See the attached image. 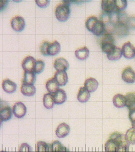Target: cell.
<instances>
[{"label":"cell","mask_w":135,"mask_h":152,"mask_svg":"<svg viewBox=\"0 0 135 152\" xmlns=\"http://www.w3.org/2000/svg\"><path fill=\"white\" fill-rule=\"evenodd\" d=\"M86 26L89 31L96 36L103 35L105 31L103 23L95 16H91L87 19Z\"/></svg>","instance_id":"1"},{"label":"cell","mask_w":135,"mask_h":152,"mask_svg":"<svg viewBox=\"0 0 135 152\" xmlns=\"http://www.w3.org/2000/svg\"><path fill=\"white\" fill-rule=\"evenodd\" d=\"M70 13V7L69 4L68 3L60 4L56 8V17L61 22H65L68 20L69 18Z\"/></svg>","instance_id":"2"},{"label":"cell","mask_w":135,"mask_h":152,"mask_svg":"<svg viewBox=\"0 0 135 152\" xmlns=\"http://www.w3.org/2000/svg\"><path fill=\"white\" fill-rule=\"evenodd\" d=\"M115 47L116 46L114 45V38L112 35L108 33L104 34L101 41L102 51L108 54L110 53Z\"/></svg>","instance_id":"3"},{"label":"cell","mask_w":135,"mask_h":152,"mask_svg":"<svg viewBox=\"0 0 135 152\" xmlns=\"http://www.w3.org/2000/svg\"><path fill=\"white\" fill-rule=\"evenodd\" d=\"M121 51L123 56L127 59H133L135 57V47L130 42L123 44Z\"/></svg>","instance_id":"4"},{"label":"cell","mask_w":135,"mask_h":152,"mask_svg":"<svg viewBox=\"0 0 135 152\" xmlns=\"http://www.w3.org/2000/svg\"><path fill=\"white\" fill-rule=\"evenodd\" d=\"M13 113L17 118H22L26 115L27 109L26 106L20 102H16L13 106Z\"/></svg>","instance_id":"5"},{"label":"cell","mask_w":135,"mask_h":152,"mask_svg":"<svg viewBox=\"0 0 135 152\" xmlns=\"http://www.w3.org/2000/svg\"><path fill=\"white\" fill-rule=\"evenodd\" d=\"M121 78L126 83L132 84L135 82V72L130 66L126 67L123 71Z\"/></svg>","instance_id":"6"},{"label":"cell","mask_w":135,"mask_h":152,"mask_svg":"<svg viewBox=\"0 0 135 152\" xmlns=\"http://www.w3.org/2000/svg\"><path fill=\"white\" fill-rule=\"evenodd\" d=\"M11 26L14 31H22L25 26L24 18L19 16L13 18L11 21Z\"/></svg>","instance_id":"7"},{"label":"cell","mask_w":135,"mask_h":152,"mask_svg":"<svg viewBox=\"0 0 135 152\" xmlns=\"http://www.w3.org/2000/svg\"><path fill=\"white\" fill-rule=\"evenodd\" d=\"M36 62V61L34 57L31 56H29L25 57L23 59V61L22 62L21 66L24 71L34 72Z\"/></svg>","instance_id":"8"},{"label":"cell","mask_w":135,"mask_h":152,"mask_svg":"<svg viewBox=\"0 0 135 152\" xmlns=\"http://www.w3.org/2000/svg\"><path fill=\"white\" fill-rule=\"evenodd\" d=\"M101 7L104 12L108 14H112L118 10L116 9L115 0H103L101 3Z\"/></svg>","instance_id":"9"},{"label":"cell","mask_w":135,"mask_h":152,"mask_svg":"<svg viewBox=\"0 0 135 152\" xmlns=\"http://www.w3.org/2000/svg\"><path fill=\"white\" fill-rule=\"evenodd\" d=\"M110 139L114 140L120 146H123V147L128 148L130 146V143L126 140V135L124 134H121L118 132H114L110 135Z\"/></svg>","instance_id":"10"},{"label":"cell","mask_w":135,"mask_h":152,"mask_svg":"<svg viewBox=\"0 0 135 152\" xmlns=\"http://www.w3.org/2000/svg\"><path fill=\"white\" fill-rule=\"evenodd\" d=\"M70 127L65 123H61L56 130V134L58 138H64L69 134Z\"/></svg>","instance_id":"11"},{"label":"cell","mask_w":135,"mask_h":152,"mask_svg":"<svg viewBox=\"0 0 135 152\" xmlns=\"http://www.w3.org/2000/svg\"><path fill=\"white\" fill-rule=\"evenodd\" d=\"M54 67L57 71H66L69 67V63L65 59L60 57L54 61Z\"/></svg>","instance_id":"12"},{"label":"cell","mask_w":135,"mask_h":152,"mask_svg":"<svg viewBox=\"0 0 135 152\" xmlns=\"http://www.w3.org/2000/svg\"><path fill=\"white\" fill-rule=\"evenodd\" d=\"M12 109L9 106L7 105H4L1 104V111H0V114H1V123L3 121H8L12 117Z\"/></svg>","instance_id":"13"},{"label":"cell","mask_w":135,"mask_h":152,"mask_svg":"<svg viewBox=\"0 0 135 152\" xmlns=\"http://www.w3.org/2000/svg\"><path fill=\"white\" fill-rule=\"evenodd\" d=\"M2 86L4 91L8 94L14 93L17 89L16 84L8 79L3 80Z\"/></svg>","instance_id":"14"},{"label":"cell","mask_w":135,"mask_h":152,"mask_svg":"<svg viewBox=\"0 0 135 152\" xmlns=\"http://www.w3.org/2000/svg\"><path fill=\"white\" fill-rule=\"evenodd\" d=\"M54 78L61 86H65L68 83V76L65 71H57L54 74Z\"/></svg>","instance_id":"15"},{"label":"cell","mask_w":135,"mask_h":152,"mask_svg":"<svg viewBox=\"0 0 135 152\" xmlns=\"http://www.w3.org/2000/svg\"><path fill=\"white\" fill-rule=\"evenodd\" d=\"M54 97V101L55 104H61L65 102L67 99V95L66 92L62 89H59L54 94H52Z\"/></svg>","instance_id":"16"},{"label":"cell","mask_w":135,"mask_h":152,"mask_svg":"<svg viewBox=\"0 0 135 152\" xmlns=\"http://www.w3.org/2000/svg\"><path fill=\"white\" fill-rule=\"evenodd\" d=\"M36 79V73L34 72H24V76L22 81V84L33 85Z\"/></svg>","instance_id":"17"},{"label":"cell","mask_w":135,"mask_h":152,"mask_svg":"<svg viewBox=\"0 0 135 152\" xmlns=\"http://www.w3.org/2000/svg\"><path fill=\"white\" fill-rule=\"evenodd\" d=\"M113 104L117 108H123L126 106V96L121 94L114 95L113 98Z\"/></svg>","instance_id":"18"},{"label":"cell","mask_w":135,"mask_h":152,"mask_svg":"<svg viewBox=\"0 0 135 152\" xmlns=\"http://www.w3.org/2000/svg\"><path fill=\"white\" fill-rule=\"evenodd\" d=\"M90 98V92L85 87H81L78 90L77 99L81 103L86 102Z\"/></svg>","instance_id":"19"},{"label":"cell","mask_w":135,"mask_h":152,"mask_svg":"<svg viewBox=\"0 0 135 152\" xmlns=\"http://www.w3.org/2000/svg\"><path fill=\"white\" fill-rule=\"evenodd\" d=\"M46 87L49 93L53 94L59 89V85L55 78H51L46 83Z\"/></svg>","instance_id":"20"},{"label":"cell","mask_w":135,"mask_h":152,"mask_svg":"<svg viewBox=\"0 0 135 152\" xmlns=\"http://www.w3.org/2000/svg\"><path fill=\"white\" fill-rule=\"evenodd\" d=\"M99 85L98 82L93 78H90L87 79L85 81L84 86L90 92H93L97 90Z\"/></svg>","instance_id":"21"},{"label":"cell","mask_w":135,"mask_h":152,"mask_svg":"<svg viewBox=\"0 0 135 152\" xmlns=\"http://www.w3.org/2000/svg\"><path fill=\"white\" fill-rule=\"evenodd\" d=\"M21 92L26 96H32L35 95L36 92V88L33 85L22 84Z\"/></svg>","instance_id":"22"},{"label":"cell","mask_w":135,"mask_h":152,"mask_svg":"<svg viewBox=\"0 0 135 152\" xmlns=\"http://www.w3.org/2000/svg\"><path fill=\"white\" fill-rule=\"evenodd\" d=\"M43 104L46 109H51L54 107L55 102L52 94L48 93L44 95Z\"/></svg>","instance_id":"23"},{"label":"cell","mask_w":135,"mask_h":152,"mask_svg":"<svg viewBox=\"0 0 135 152\" xmlns=\"http://www.w3.org/2000/svg\"><path fill=\"white\" fill-rule=\"evenodd\" d=\"M89 50L86 47L78 49L75 51V56L80 61L86 60L89 56Z\"/></svg>","instance_id":"24"},{"label":"cell","mask_w":135,"mask_h":152,"mask_svg":"<svg viewBox=\"0 0 135 152\" xmlns=\"http://www.w3.org/2000/svg\"><path fill=\"white\" fill-rule=\"evenodd\" d=\"M129 33V28L126 24L119 23L114 28V34L120 36H126Z\"/></svg>","instance_id":"25"},{"label":"cell","mask_w":135,"mask_h":152,"mask_svg":"<svg viewBox=\"0 0 135 152\" xmlns=\"http://www.w3.org/2000/svg\"><path fill=\"white\" fill-rule=\"evenodd\" d=\"M126 106L129 111L135 110V92H129L126 95Z\"/></svg>","instance_id":"26"},{"label":"cell","mask_w":135,"mask_h":152,"mask_svg":"<svg viewBox=\"0 0 135 152\" xmlns=\"http://www.w3.org/2000/svg\"><path fill=\"white\" fill-rule=\"evenodd\" d=\"M122 56L121 49L116 46L110 53L107 54V57L110 61H118L121 58Z\"/></svg>","instance_id":"27"},{"label":"cell","mask_w":135,"mask_h":152,"mask_svg":"<svg viewBox=\"0 0 135 152\" xmlns=\"http://www.w3.org/2000/svg\"><path fill=\"white\" fill-rule=\"evenodd\" d=\"M120 145L114 140H109L105 144V150L106 152H116Z\"/></svg>","instance_id":"28"},{"label":"cell","mask_w":135,"mask_h":152,"mask_svg":"<svg viewBox=\"0 0 135 152\" xmlns=\"http://www.w3.org/2000/svg\"><path fill=\"white\" fill-rule=\"evenodd\" d=\"M61 46L58 42L55 41L52 43H50L49 47L48 55L55 56L58 54L60 51Z\"/></svg>","instance_id":"29"},{"label":"cell","mask_w":135,"mask_h":152,"mask_svg":"<svg viewBox=\"0 0 135 152\" xmlns=\"http://www.w3.org/2000/svg\"><path fill=\"white\" fill-rule=\"evenodd\" d=\"M50 150L52 152H68L69 151L66 147H64L60 142L56 140L51 144Z\"/></svg>","instance_id":"30"},{"label":"cell","mask_w":135,"mask_h":152,"mask_svg":"<svg viewBox=\"0 0 135 152\" xmlns=\"http://www.w3.org/2000/svg\"><path fill=\"white\" fill-rule=\"evenodd\" d=\"M126 140L128 142L130 145H135V129L130 128L128 129L126 133Z\"/></svg>","instance_id":"31"},{"label":"cell","mask_w":135,"mask_h":152,"mask_svg":"<svg viewBox=\"0 0 135 152\" xmlns=\"http://www.w3.org/2000/svg\"><path fill=\"white\" fill-rule=\"evenodd\" d=\"M50 148L46 142L40 141L36 145V152H50Z\"/></svg>","instance_id":"32"},{"label":"cell","mask_w":135,"mask_h":152,"mask_svg":"<svg viewBox=\"0 0 135 152\" xmlns=\"http://www.w3.org/2000/svg\"><path fill=\"white\" fill-rule=\"evenodd\" d=\"M116 9L119 11H123L126 9L128 5L126 0H115Z\"/></svg>","instance_id":"33"},{"label":"cell","mask_w":135,"mask_h":152,"mask_svg":"<svg viewBox=\"0 0 135 152\" xmlns=\"http://www.w3.org/2000/svg\"><path fill=\"white\" fill-rule=\"evenodd\" d=\"M44 67H45V63L43 61H41V60L37 61L34 72L36 74H39L43 71Z\"/></svg>","instance_id":"34"},{"label":"cell","mask_w":135,"mask_h":152,"mask_svg":"<svg viewBox=\"0 0 135 152\" xmlns=\"http://www.w3.org/2000/svg\"><path fill=\"white\" fill-rule=\"evenodd\" d=\"M50 44V43H49L48 41L44 42L42 44V45L41 46V52L42 53V54L44 56H48V53L49 47V45Z\"/></svg>","instance_id":"35"},{"label":"cell","mask_w":135,"mask_h":152,"mask_svg":"<svg viewBox=\"0 0 135 152\" xmlns=\"http://www.w3.org/2000/svg\"><path fill=\"white\" fill-rule=\"evenodd\" d=\"M32 148L28 143H23L19 148L18 152H32Z\"/></svg>","instance_id":"36"},{"label":"cell","mask_w":135,"mask_h":152,"mask_svg":"<svg viewBox=\"0 0 135 152\" xmlns=\"http://www.w3.org/2000/svg\"><path fill=\"white\" fill-rule=\"evenodd\" d=\"M126 25L129 29H135V16H132L128 17L126 21Z\"/></svg>","instance_id":"37"},{"label":"cell","mask_w":135,"mask_h":152,"mask_svg":"<svg viewBox=\"0 0 135 152\" xmlns=\"http://www.w3.org/2000/svg\"><path fill=\"white\" fill-rule=\"evenodd\" d=\"M36 5L38 6L40 8H46L49 5L50 1L48 0H43V1H40V0H36Z\"/></svg>","instance_id":"38"},{"label":"cell","mask_w":135,"mask_h":152,"mask_svg":"<svg viewBox=\"0 0 135 152\" xmlns=\"http://www.w3.org/2000/svg\"><path fill=\"white\" fill-rule=\"evenodd\" d=\"M128 116L131 122H133L135 121V110L130 111Z\"/></svg>","instance_id":"39"},{"label":"cell","mask_w":135,"mask_h":152,"mask_svg":"<svg viewBox=\"0 0 135 152\" xmlns=\"http://www.w3.org/2000/svg\"><path fill=\"white\" fill-rule=\"evenodd\" d=\"M116 152H128V148L123 146H120Z\"/></svg>","instance_id":"40"},{"label":"cell","mask_w":135,"mask_h":152,"mask_svg":"<svg viewBox=\"0 0 135 152\" xmlns=\"http://www.w3.org/2000/svg\"><path fill=\"white\" fill-rule=\"evenodd\" d=\"M132 128L135 129V121H134L133 122H132Z\"/></svg>","instance_id":"41"},{"label":"cell","mask_w":135,"mask_h":152,"mask_svg":"<svg viewBox=\"0 0 135 152\" xmlns=\"http://www.w3.org/2000/svg\"><path fill=\"white\" fill-rule=\"evenodd\" d=\"M1 152H6V151H1Z\"/></svg>","instance_id":"42"},{"label":"cell","mask_w":135,"mask_h":152,"mask_svg":"<svg viewBox=\"0 0 135 152\" xmlns=\"http://www.w3.org/2000/svg\"><path fill=\"white\" fill-rule=\"evenodd\" d=\"M50 152H51V150H50Z\"/></svg>","instance_id":"43"},{"label":"cell","mask_w":135,"mask_h":152,"mask_svg":"<svg viewBox=\"0 0 135 152\" xmlns=\"http://www.w3.org/2000/svg\"><path fill=\"white\" fill-rule=\"evenodd\" d=\"M68 152H69V151H68Z\"/></svg>","instance_id":"44"}]
</instances>
